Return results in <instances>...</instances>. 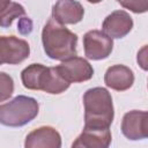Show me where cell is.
I'll return each mask as SVG.
<instances>
[{
  "mask_svg": "<svg viewBox=\"0 0 148 148\" xmlns=\"http://www.w3.org/2000/svg\"><path fill=\"white\" fill-rule=\"evenodd\" d=\"M42 43L44 52L50 59L65 61L69 58L76 57V34L58 23L52 17L43 28Z\"/></svg>",
  "mask_w": 148,
  "mask_h": 148,
  "instance_id": "1",
  "label": "cell"
},
{
  "mask_svg": "<svg viewBox=\"0 0 148 148\" xmlns=\"http://www.w3.org/2000/svg\"><path fill=\"white\" fill-rule=\"evenodd\" d=\"M84 128L105 130L112 124L114 111L111 94L102 87L88 89L83 95Z\"/></svg>",
  "mask_w": 148,
  "mask_h": 148,
  "instance_id": "2",
  "label": "cell"
},
{
  "mask_svg": "<svg viewBox=\"0 0 148 148\" xmlns=\"http://www.w3.org/2000/svg\"><path fill=\"white\" fill-rule=\"evenodd\" d=\"M24 88L30 90H43L47 94L58 95L69 88L56 67H46L42 64H31L21 72Z\"/></svg>",
  "mask_w": 148,
  "mask_h": 148,
  "instance_id": "3",
  "label": "cell"
},
{
  "mask_svg": "<svg viewBox=\"0 0 148 148\" xmlns=\"http://www.w3.org/2000/svg\"><path fill=\"white\" fill-rule=\"evenodd\" d=\"M39 111L38 102L29 96L18 95L0 104V124L8 127H21L34 120Z\"/></svg>",
  "mask_w": 148,
  "mask_h": 148,
  "instance_id": "4",
  "label": "cell"
},
{
  "mask_svg": "<svg viewBox=\"0 0 148 148\" xmlns=\"http://www.w3.org/2000/svg\"><path fill=\"white\" fill-rule=\"evenodd\" d=\"M30 54L27 40L15 36H0V65H16L25 60Z\"/></svg>",
  "mask_w": 148,
  "mask_h": 148,
  "instance_id": "5",
  "label": "cell"
},
{
  "mask_svg": "<svg viewBox=\"0 0 148 148\" xmlns=\"http://www.w3.org/2000/svg\"><path fill=\"white\" fill-rule=\"evenodd\" d=\"M58 73L60 76L71 83H79L88 81L94 75V68L92 66L81 57H73L65 61H62L60 65L56 66Z\"/></svg>",
  "mask_w": 148,
  "mask_h": 148,
  "instance_id": "6",
  "label": "cell"
},
{
  "mask_svg": "<svg viewBox=\"0 0 148 148\" xmlns=\"http://www.w3.org/2000/svg\"><path fill=\"white\" fill-rule=\"evenodd\" d=\"M84 56L90 60L106 59L113 49V40L99 30H90L83 36Z\"/></svg>",
  "mask_w": 148,
  "mask_h": 148,
  "instance_id": "7",
  "label": "cell"
},
{
  "mask_svg": "<svg viewBox=\"0 0 148 148\" xmlns=\"http://www.w3.org/2000/svg\"><path fill=\"white\" fill-rule=\"evenodd\" d=\"M121 132L132 141L146 139L148 136V113L140 110L125 113L121 120Z\"/></svg>",
  "mask_w": 148,
  "mask_h": 148,
  "instance_id": "8",
  "label": "cell"
},
{
  "mask_svg": "<svg viewBox=\"0 0 148 148\" xmlns=\"http://www.w3.org/2000/svg\"><path fill=\"white\" fill-rule=\"evenodd\" d=\"M133 28V20L131 15L125 10H114L108 15L102 24V32L108 37L112 38H123Z\"/></svg>",
  "mask_w": 148,
  "mask_h": 148,
  "instance_id": "9",
  "label": "cell"
},
{
  "mask_svg": "<svg viewBox=\"0 0 148 148\" xmlns=\"http://www.w3.org/2000/svg\"><path fill=\"white\" fill-rule=\"evenodd\" d=\"M24 148H61V136L56 128L40 126L27 135Z\"/></svg>",
  "mask_w": 148,
  "mask_h": 148,
  "instance_id": "10",
  "label": "cell"
},
{
  "mask_svg": "<svg viewBox=\"0 0 148 148\" xmlns=\"http://www.w3.org/2000/svg\"><path fill=\"white\" fill-rule=\"evenodd\" d=\"M83 14L84 9L79 1L61 0L52 7V18L62 25L79 23L83 18Z\"/></svg>",
  "mask_w": 148,
  "mask_h": 148,
  "instance_id": "11",
  "label": "cell"
},
{
  "mask_svg": "<svg viewBox=\"0 0 148 148\" xmlns=\"http://www.w3.org/2000/svg\"><path fill=\"white\" fill-rule=\"evenodd\" d=\"M104 83L106 87L113 90L125 91L130 89L134 83L133 71L125 65H113L106 69L104 75Z\"/></svg>",
  "mask_w": 148,
  "mask_h": 148,
  "instance_id": "12",
  "label": "cell"
},
{
  "mask_svg": "<svg viewBox=\"0 0 148 148\" xmlns=\"http://www.w3.org/2000/svg\"><path fill=\"white\" fill-rule=\"evenodd\" d=\"M111 139V132L109 128H83L82 133L75 139L71 148H109Z\"/></svg>",
  "mask_w": 148,
  "mask_h": 148,
  "instance_id": "13",
  "label": "cell"
},
{
  "mask_svg": "<svg viewBox=\"0 0 148 148\" xmlns=\"http://www.w3.org/2000/svg\"><path fill=\"white\" fill-rule=\"evenodd\" d=\"M25 15V9L22 5L15 1L0 0V27L8 28L17 17Z\"/></svg>",
  "mask_w": 148,
  "mask_h": 148,
  "instance_id": "14",
  "label": "cell"
},
{
  "mask_svg": "<svg viewBox=\"0 0 148 148\" xmlns=\"http://www.w3.org/2000/svg\"><path fill=\"white\" fill-rule=\"evenodd\" d=\"M14 92V81L5 72H0V102L7 101Z\"/></svg>",
  "mask_w": 148,
  "mask_h": 148,
  "instance_id": "15",
  "label": "cell"
},
{
  "mask_svg": "<svg viewBox=\"0 0 148 148\" xmlns=\"http://www.w3.org/2000/svg\"><path fill=\"white\" fill-rule=\"evenodd\" d=\"M118 3L133 13H145L148 8L147 1H118Z\"/></svg>",
  "mask_w": 148,
  "mask_h": 148,
  "instance_id": "16",
  "label": "cell"
},
{
  "mask_svg": "<svg viewBox=\"0 0 148 148\" xmlns=\"http://www.w3.org/2000/svg\"><path fill=\"white\" fill-rule=\"evenodd\" d=\"M17 27H18V31L21 34L27 35V34H30L31 30H32V22L29 17H23V18L20 20Z\"/></svg>",
  "mask_w": 148,
  "mask_h": 148,
  "instance_id": "17",
  "label": "cell"
}]
</instances>
